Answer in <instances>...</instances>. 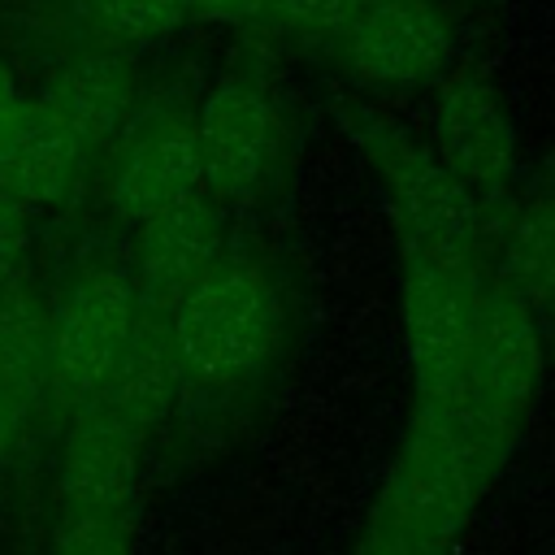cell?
Segmentation results:
<instances>
[{
  "label": "cell",
  "instance_id": "6da1fadb",
  "mask_svg": "<svg viewBox=\"0 0 555 555\" xmlns=\"http://www.w3.org/2000/svg\"><path fill=\"white\" fill-rule=\"evenodd\" d=\"M351 134L386 191L399 256H421L468 278H490V212L438 160V152L369 108L351 113Z\"/></svg>",
  "mask_w": 555,
  "mask_h": 555
},
{
  "label": "cell",
  "instance_id": "7a4b0ae2",
  "mask_svg": "<svg viewBox=\"0 0 555 555\" xmlns=\"http://www.w3.org/2000/svg\"><path fill=\"white\" fill-rule=\"evenodd\" d=\"M182 382L234 390L251 382L282 338V295L251 260H221L169 312Z\"/></svg>",
  "mask_w": 555,
  "mask_h": 555
},
{
  "label": "cell",
  "instance_id": "3957f363",
  "mask_svg": "<svg viewBox=\"0 0 555 555\" xmlns=\"http://www.w3.org/2000/svg\"><path fill=\"white\" fill-rule=\"evenodd\" d=\"M134 317H139L134 278L113 264H91L61 291V299L48 308V334H43L48 395L61 412L74 416L100 399L134 330Z\"/></svg>",
  "mask_w": 555,
  "mask_h": 555
},
{
  "label": "cell",
  "instance_id": "277c9868",
  "mask_svg": "<svg viewBox=\"0 0 555 555\" xmlns=\"http://www.w3.org/2000/svg\"><path fill=\"white\" fill-rule=\"evenodd\" d=\"M486 481L490 477L442 429L412 416L395 451V464L382 481L373 520L403 533L408 542L447 551L451 538L468 525Z\"/></svg>",
  "mask_w": 555,
  "mask_h": 555
},
{
  "label": "cell",
  "instance_id": "5b68a950",
  "mask_svg": "<svg viewBox=\"0 0 555 555\" xmlns=\"http://www.w3.org/2000/svg\"><path fill=\"white\" fill-rule=\"evenodd\" d=\"M403 347L412 369V403H442L460 390L473 351L477 295L490 278H468L421 256H399Z\"/></svg>",
  "mask_w": 555,
  "mask_h": 555
},
{
  "label": "cell",
  "instance_id": "8992f818",
  "mask_svg": "<svg viewBox=\"0 0 555 555\" xmlns=\"http://www.w3.org/2000/svg\"><path fill=\"white\" fill-rule=\"evenodd\" d=\"M434 152L490 212L507 199L516 173V130L503 95L477 69H447L434 104Z\"/></svg>",
  "mask_w": 555,
  "mask_h": 555
},
{
  "label": "cell",
  "instance_id": "52a82bcc",
  "mask_svg": "<svg viewBox=\"0 0 555 555\" xmlns=\"http://www.w3.org/2000/svg\"><path fill=\"white\" fill-rule=\"evenodd\" d=\"M195 121L204 186L212 199H243L273 173L282 152V113L260 78H221L199 104Z\"/></svg>",
  "mask_w": 555,
  "mask_h": 555
},
{
  "label": "cell",
  "instance_id": "ba28073f",
  "mask_svg": "<svg viewBox=\"0 0 555 555\" xmlns=\"http://www.w3.org/2000/svg\"><path fill=\"white\" fill-rule=\"evenodd\" d=\"M338 61L369 87L438 82L451 65V22L438 0H382L338 35Z\"/></svg>",
  "mask_w": 555,
  "mask_h": 555
},
{
  "label": "cell",
  "instance_id": "9c48e42d",
  "mask_svg": "<svg viewBox=\"0 0 555 555\" xmlns=\"http://www.w3.org/2000/svg\"><path fill=\"white\" fill-rule=\"evenodd\" d=\"M204 186V160H199V121L186 108H152L130 121V130L117 143L108 199L117 217L130 225L156 217L169 204H182Z\"/></svg>",
  "mask_w": 555,
  "mask_h": 555
},
{
  "label": "cell",
  "instance_id": "30bf717a",
  "mask_svg": "<svg viewBox=\"0 0 555 555\" xmlns=\"http://www.w3.org/2000/svg\"><path fill=\"white\" fill-rule=\"evenodd\" d=\"M134 291L139 304L173 312L182 295H191L221 264V212L208 191L160 208L156 217L134 225Z\"/></svg>",
  "mask_w": 555,
  "mask_h": 555
},
{
  "label": "cell",
  "instance_id": "8fae6325",
  "mask_svg": "<svg viewBox=\"0 0 555 555\" xmlns=\"http://www.w3.org/2000/svg\"><path fill=\"white\" fill-rule=\"evenodd\" d=\"M143 429L117 416L104 403H87L74 412L65 451H61V507H91V512H130L143 460Z\"/></svg>",
  "mask_w": 555,
  "mask_h": 555
},
{
  "label": "cell",
  "instance_id": "7c38bea8",
  "mask_svg": "<svg viewBox=\"0 0 555 555\" xmlns=\"http://www.w3.org/2000/svg\"><path fill=\"white\" fill-rule=\"evenodd\" d=\"M82 160V143L43 100H17L0 117V191L22 208L65 199Z\"/></svg>",
  "mask_w": 555,
  "mask_h": 555
},
{
  "label": "cell",
  "instance_id": "4fadbf2b",
  "mask_svg": "<svg viewBox=\"0 0 555 555\" xmlns=\"http://www.w3.org/2000/svg\"><path fill=\"white\" fill-rule=\"evenodd\" d=\"M43 104L74 130L82 152H100L108 143H121L134 113V69L130 56L113 43H95L74 52L52 87L43 91Z\"/></svg>",
  "mask_w": 555,
  "mask_h": 555
},
{
  "label": "cell",
  "instance_id": "5bb4252c",
  "mask_svg": "<svg viewBox=\"0 0 555 555\" xmlns=\"http://www.w3.org/2000/svg\"><path fill=\"white\" fill-rule=\"evenodd\" d=\"M178 386H182V364H178L169 312L139 304L134 330H130L95 403L113 408L117 416H126L130 425H139L147 434L160 416H169Z\"/></svg>",
  "mask_w": 555,
  "mask_h": 555
},
{
  "label": "cell",
  "instance_id": "9a60e30c",
  "mask_svg": "<svg viewBox=\"0 0 555 555\" xmlns=\"http://www.w3.org/2000/svg\"><path fill=\"white\" fill-rule=\"evenodd\" d=\"M490 269L538 321H555V186L529 191L490 225Z\"/></svg>",
  "mask_w": 555,
  "mask_h": 555
},
{
  "label": "cell",
  "instance_id": "2e32d148",
  "mask_svg": "<svg viewBox=\"0 0 555 555\" xmlns=\"http://www.w3.org/2000/svg\"><path fill=\"white\" fill-rule=\"evenodd\" d=\"M195 13V0H91V22L104 43H152L182 26Z\"/></svg>",
  "mask_w": 555,
  "mask_h": 555
},
{
  "label": "cell",
  "instance_id": "e0dca14e",
  "mask_svg": "<svg viewBox=\"0 0 555 555\" xmlns=\"http://www.w3.org/2000/svg\"><path fill=\"white\" fill-rule=\"evenodd\" d=\"M48 555H130V512L61 507Z\"/></svg>",
  "mask_w": 555,
  "mask_h": 555
},
{
  "label": "cell",
  "instance_id": "ac0fdd59",
  "mask_svg": "<svg viewBox=\"0 0 555 555\" xmlns=\"http://www.w3.org/2000/svg\"><path fill=\"white\" fill-rule=\"evenodd\" d=\"M26 243H30V230H26V208L0 191V291L22 282V264H26Z\"/></svg>",
  "mask_w": 555,
  "mask_h": 555
},
{
  "label": "cell",
  "instance_id": "d6986e66",
  "mask_svg": "<svg viewBox=\"0 0 555 555\" xmlns=\"http://www.w3.org/2000/svg\"><path fill=\"white\" fill-rule=\"evenodd\" d=\"M282 0H195V13L208 17H234V22H251V17H269Z\"/></svg>",
  "mask_w": 555,
  "mask_h": 555
},
{
  "label": "cell",
  "instance_id": "ffe728a7",
  "mask_svg": "<svg viewBox=\"0 0 555 555\" xmlns=\"http://www.w3.org/2000/svg\"><path fill=\"white\" fill-rule=\"evenodd\" d=\"M22 421H26V412L13 403V395H9V390H4V382H0V460H4V451L13 447V438H17Z\"/></svg>",
  "mask_w": 555,
  "mask_h": 555
},
{
  "label": "cell",
  "instance_id": "44dd1931",
  "mask_svg": "<svg viewBox=\"0 0 555 555\" xmlns=\"http://www.w3.org/2000/svg\"><path fill=\"white\" fill-rule=\"evenodd\" d=\"M22 95H17V82H13V74H9V65H4V56H0V117L17 104Z\"/></svg>",
  "mask_w": 555,
  "mask_h": 555
},
{
  "label": "cell",
  "instance_id": "7402d4cb",
  "mask_svg": "<svg viewBox=\"0 0 555 555\" xmlns=\"http://www.w3.org/2000/svg\"><path fill=\"white\" fill-rule=\"evenodd\" d=\"M369 4H382V0H360V13H364V9H369ZM438 4H442V0H438Z\"/></svg>",
  "mask_w": 555,
  "mask_h": 555
}]
</instances>
